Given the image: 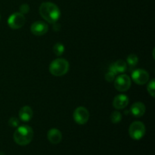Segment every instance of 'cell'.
Instances as JSON below:
<instances>
[{"label":"cell","mask_w":155,"mask_h":155,"mask_svg":"<svg viewBox=\"0 0 155 155\" xmlns=\"http://www.w3.org/2000/svg\"><path fill=\"white\" fill-rule=\"evenodd\" d=\"M39 14L45 21L50 24H54L58 21L61 16L59 8L55 4L50 2H45L39 7Z\"/></svg>","instance_id":"cell-1"},{"label":"cell","mask_w":155,"mask_h":155,"mask_svg":"<svg viewBox=\"0 0 155 155\" xmlns=\"http://www.w3.org/2000/svg\"><path fill=\"white\" fill-rule=\"evenodd\" d=\"M33 130L30 126L23 125L18 127L14 133V140L18 145L25 146L32 142L33 138Z\"/></svg>","instance_id":"cell-2"},{"label":"cell","mask_w":155,"mask_h":155,"mask_svg":"<svg viewBox=\"0 0 155 155\" xmlns=\"http://www.w3.org/2000/svg\"><path fill=\"white\" fill-rule=\"evenodd\" d=\"M69 63L64 58H58L53 61L49 66V71L53 76L61 77L68 73Z\"/></svg>","instance_id":"cell-3"},{"label":"cell","mask_w":155,"mask_h":155,"mask_svg":"<svg viewBox=\"0 0 155 155\" xmlns=\"http://www.w3.org/2000/svg\"><path fill=\"white\" fill-rule=\"evenodd\" d=\"M130 136L134 140H140L145 134V127L143 123L140 121H135L129 128Z\"/></svg>","instance_id":"cell-4"},{"label":"cell","mask_w":155,"mask_h":155,"mask_svg":"<svg viewBox=\"0 0 155 155\" xmlns=\"http://www.w3.org/2000/svg\"><path fill=\"white\" fill-rule=\"evenodd\" d=\"M26 18L21 12L14 13L8 19V24L13 30H18L24 25Z\"/></svg>","instance_id":"cell-5"},{"label":"cell","mask_w":155,"mask_h":155,"mask_svg":"<svg viewBox=\"0 0 155 155\" xmlns=\"http://www.w3.org/2000/svg\"><path fill=\"white\" fill-rule=\"evenodd\" d=\"M131 86V79L126 74L120 75L114 80V87L120 92H126Z\"/></svg>","instance_id":"cell-6"},{"label":"cell","mask_w":155,"mask_h":155,"mask_svg":"<svg viewBox=\"0 0 155 155\" xmlns=\"http://www.w3.org/2000/svg\"><path fill=\"white\" fill-rule=\"evenodd\" d=\"M73 117L77 124L80 125L86 124L89 119V110L84 107H78L74 110Z\"/></svg>","instance_id":"cell-7"},{"label":"cell","mask_w":155,"mask_h":155,"mask_svg":"<svg viewBox=\"0 0 155 155\" xmlns=\"http://www.w3.org/2000/svg\"><path fill=\"white\" fill-rule=\"evenodd\" d=\"M132 79L138 85H144L149 80V74L145 70L137 69L132 73Z\"/></svg>","instance_id":"cell-8"},{"label":"cell","mask_w":155,"mask_h":155,"mask_svg":"<svg viewBox=\"0 0 155 155\" xmlns=\"http://www.w3.org/2000/svg\"><path fill=\"white\" fill-rule=\"evenodd\" d=\"M30 30H31V33L36 36H42L48 32V27L46 23L39 21H36L32 24Z\"/></svg>","instance_id":"cell-9"},{"label":"cell","mask_w":155,"mask_h":155,"mask_svg":"<svg viewBox=\"0 0 155 155\" xmlns=\"http://www.w3.org/2000/svg\"><path fill=\"white\" fill-rule=\"evenodd\" d=\"M127 69V62L124 60H118L110 65L109 68V71L117 75L118 74H122V73L125 72Z\"/></svg>","instance_id":"cell-10"},{"label":"cell","mask_w":155,"mask_h":155,"mask_svg":"<svg viewBox=\"0 0 155 155\" xmlns=\"http://www.w3.org/2000/svg\"><path fill=\"white\" fill-rule=\"evenodd\" d=\"M129 98L125 95H117L114 97L113 101V106L116 109H124L128 105Z\"/></svg>","instance_id":"cell-11"},{"label":"cell","mask_w":155,"mask_h":155,"mask_svg":"<svg viewBox=\"0 0 155 155\" xmlns=\"http://www.w3.org/2000/svg\"><path fill=\"white\" fill-rule=\"evenodd\" d=\"M47 138L51 144L57 145L61 142L62 139V134L58 129H51L47 133Z\"/></svg>","instance_id":"cell-12"},{"label":"cell","mask_w":155,"mask_h":155,"mask_svg":"<svg viewBox=\"0 0 155 155\" xmlns=\"http://www.w3.org/2000/svg\"><path fill=\"white\" fill-rule=\"evenodd\" d=\"M132 114L136 117H140L143 116L145 113V105L142 102H135L132 104L130 108Z\"/></svg>","instance_id":"cell-13"},{"label":"cell","mask_w":155,"mask_h":155,"mask_svg":"<svg viewBox=\"0 0 155 155\" xmlns=\"http://www.w3.org/2000/svg\"><path fill=\"white\" fill-rule=\"evenodd\" d=\"M33 111L30 106H24L19 111V117L24 122H28L32 119Z\"/></svg>","instance_id":"cell-14"},{"label":"cell","mask_w":155,"mask_h":155,"mask_svg":"<svg viewBox=\"0 0 155 155\" xmlns=\"http://www.w3.org/2000/svg\"><path fill=\"white\" fill-rule=\"evenodd\" d=\"M64 45L61 43H56L55 45L53 47V51H54V54L57 56H61L62 55V54L64 51Z\"/></svg>","instance_id":"cell-15"},{"label":"cell","mask_w":155,"mask_h":155,"mask_svg":"<svg viewBox=\"0 0 155 155\" xmlns=\"http://www.w3.org/2000/svg\"><path fill=\"white\" fill-rule=\"evenodd\" d=\"M127 61L130 67H135L139 62V58L135 54H131L127 57Z\"/></svg>","instance_id":"cell-16"},{"label":"cell","mask_w":155,"mask_h":155,"mask_svg":"<svg viewBox=\"0 0 155 155\" xmlns=\"http://www.w3.org/2000/svg\"><path fill=\"white\" fill-rule=\"evenodd\" d=\"M122 120V115L119 111H114L110 114V120L113 124H118Z\"/></svg>","instance_id":"cell-17"},{"label":"cell","mask_w":155,"mask_h":155,"mask_svg":"<svg viewBox=\"0 0 155 155\" xmlns=\"http://www.w3.org/2000/svg\"><path fill=\"white\" fill-rule=\"evenodd\" d=\"M148 92L152 97H154L155 95V80H152L149 82L148 85Z\"/></svg>","instance_id":"cell-18"},{"label":"cell","mask_w":155,"mask_h":155,"mask_svg":"<svg viewBox=\"0 0 155 155\" xmlns=\"http://www.w3.org/2000/svg\"><path fill=\"white\" fill-rule=\"evenodd\" d=\"M9 126L12 127H18L20 124V121L18 118L16 117H11L8 120Z\"/></svg>","instance_id":"cell-19"},{"label":"cell","mask_w":155,"mask_h":155,"mask_svg":"<svg viewBox=\"0 0 155 155\" xmlns=\"http://www.w3.org/2000/svg\"><path fill=\"white\" fill-rule=\"evenodd\" d=\"M20 12H21V13L23 14V15L27 14L30 12V6L27 4L21 5L20 6Z\"/></svg>","instance_id":"cell-20"},{"label":"cell","mask_w":155,"mask_h":155,"mask_svg":"<svg viewBox=\"0 0 155 155\" xmlns=\"http://www.w3.org/2000/svg\"><path fill=\"white\" fill-rule=\"evenodd\" d=\"M115 74H113L110 71H108L107 74H105V80L108 82H113L115 79Z\"/></svg>","instance_id":"cell-21"},{"label":"cell","mask_w":155,"mask_h":155,"mask_svg":"<svg viewBox=\"0 0 155 155\" xmlns=\"http://www.w3.org/2000/svg\"><path fill=\"white\" fill-rule=\"evenodd\" d=\"M0 19H1V16H0Z\"/></svg>","instance_id":"cell-22"}]
</instances>
